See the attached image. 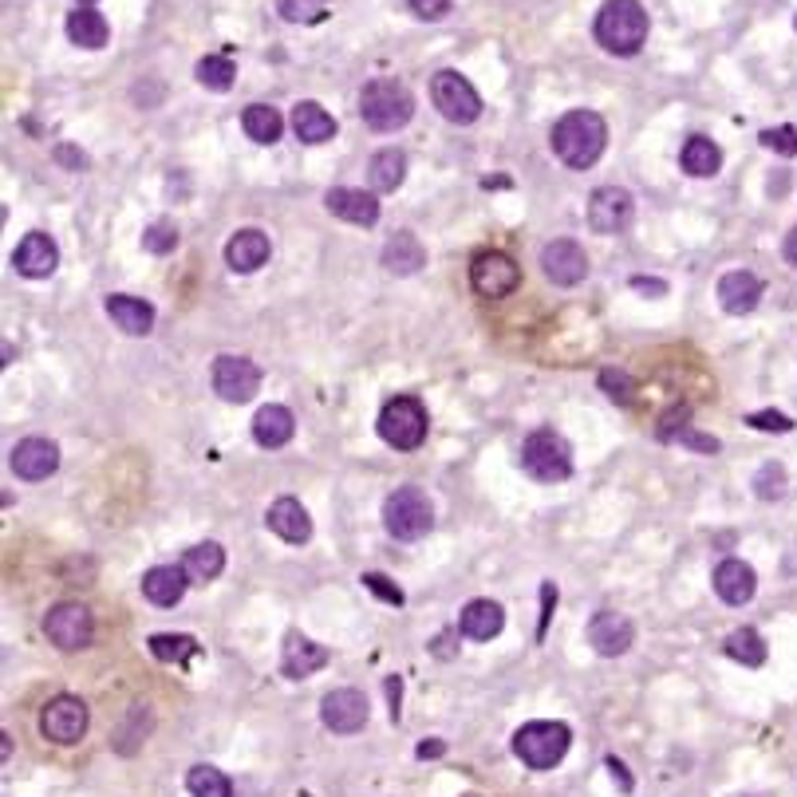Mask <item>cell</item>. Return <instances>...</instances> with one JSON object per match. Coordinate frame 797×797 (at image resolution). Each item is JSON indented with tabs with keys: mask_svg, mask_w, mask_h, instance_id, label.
<instances>
[{
	"mask_svg": "<svg viewBox=\"0 0 797 797\" xmlns=\"http://www.w3.org/2000/svg\"><path fill=\"white\" fill-rule=\"evenodd\" d=\"M147 647L154 651L159 664H190V659L202 651V644H197L194 636H151Z\"/></svg>",
	"mask_w": 797,
	"mask_h": 797,
	"instance_id": "74e56055",
	"label": "cell"
},
{
	"mask_svg": "<svg viewBox=\"0 0 797 797\" xmlns=\"http://www.w3.org/2000/svg\"><path fill=\"white\" fill-rule=\"evenodd\" d=\"M754 589H758V577H754L751 564L739 561V557H726V561H719V569H714V592H719L722 604L742 608V604L754 601Z\"/></svg>",
	"mask_w": 797,
	"mask_h": 797,
	"instance_id": "ac0fdd59",
	"label": "cell"
},
{
	"mask_svg": "<svg viewBox=\"0 0 797 797\" xmlns=\"http://www.w3.org/2000/svg\"><path fill=\"white\" fill-rule=\"evenodd\" d=\"M194 76H197V84L209 87V91H229L237 79V64H234V56H222V52H217V56L197 60Z\"/></svg>",
	"mask_w": 797,
	"mask_h": 797,
	"instance_id": "d590c367",
	"label": "cell"
},
{
	"mask_svg": "<svg viewBox=\"0 0 797 797\" xmlns=\"http://www.w3.org/2000/svg\"><path fill=\"white\" fill-rule=\"evenodd\" d=\"M84 4H87V9H91V4H95V0H84Z\"/></svg>",
	"mask_w": 797,
	"mask_h": 797,
	"instance_id": "9f6ffc18",
	"label": "cell"
},
{
	"mask_svg": "<svg viewBox=\"0 0 797 797\" xmlns=\"http://www.w3.org/2000/svg\"><path fill=\"white\" fill-rule=\"evenodd\" d=\"M782 254H786L789 265H797V229H789L786 234V249H782Z\"/></svg>",
	"mask_w": 797,
	"mask_h": 797,
	"instance_id": "db71d44e",
	"label": "cell"
},
{
	"mask_svg": "<svg viewBox=\"0 0 797 797\" xmlns=\"http://www.w3.org/2000/svg\"><path fill=\"white\" fill-rule=\"evenodd\" d=\"M142 245H147V254H170L174 245H179V226L174 222H154L147 234H142Z\"/></svg>",
	"mask_w": 797,
	"mask_h": 797,
	"instance_id": "7bdbcfd3",
	"label": "cell"
},
{
	"mask_svg": "<svg viewBox=\"0 0 797 797\" xmlns=\"http://www.w3.org/2000/svg\"><path fill=\"white\" fill-rule=\"evenodd\" d=\"M439 754H442V742L439 739L419 742V758H439Z\"/></svg>",
	"mask_w": 797,
	"mask_h": 797,
	"instance_id": "816d5d0a",
	"label": "cell"
},
{
	"mask_svg": "<svg viewBox=\"0 0 797 797\" xmlns=\"http://www.w3.org/2000/svg\"><path fill=\"white\" fill-rule=\"evenodd\" d=\"M60 162H67V166H87V159H84V154H72V151H67V147H60Z\"/></svg>",
	"mask_w": 797,
	"mask_h": 797,
	"instance_id": "11a10c76",
	"label": "cell"
},
{
	"mask_svg": "<svg viewBox=\"0 0 797 797\" xmlns=\"http://www.w3.org/2000/svg\"><path fill=\"white\" fill-rule=\"evenodd\" d=\"M324 206L332 209V214L340 217V222H352V226H376L379 222V197L367 194V190H356V186H336L329 190V197H324Z\"/></svg>",
	"mask_w": 797,
	"mask_h": 797,
	"instance_id": "d6986e66",
	"label": "cell"
},
{
	"mask_svg": "<svg viewBox=\"0 0 797 797\" xmlns=\"http://www.w3.org/2000/svg\"><path fill=\"white\" fill-rule=\"evenodd\" d=\"M56 265H60V249L47 234H29L17 245V254H12V269H17L20 277H29V281L52 277Z\"/></svg>",
	"mask_w": 797,
	"mask_h": 797,
	"instance_id": "e0dca14e",
	"label": "cell"
},
{
	"mask_svg": "<svg viewBox=\"0 0 797 797\" xmlns=\"http://www.w3.org/2000/svg\"><path fill=\"white\" fill-rule=\"evenodd\" d=\"M186 789L194 797H234V786H229V778L222 774V769L214 766H194L186 774Z\"/></svg>",
	"mask_w": 797,
	"mask_h": 797,
	"instance_id": "f35d334b",
	"label": "cell"
},
{
	"mask_svg": "<svg viewBox=\"0 0 797 797\" xmlns=\"http://www.w3.org/2000/svg\"><path fill=\"white\" fill-rule=\"evenodd\" d=\"M269 254H272L269 234H261V229H241V234L229 237L226 265L234 272H257L265 261H269Z\"/></svg>",
	"mask_w": 797,
	"mask_h": 797,
	"instance_id": "d4e9b609",
	"label": "cell"
},
{
	"mask_svg": "<svg viewBox=\"0 0 797 797\" xmlns=\"http://www.w3.org/2000/svg\"><path fill=\"white\" fill-rule=\"evenodd\" d=\"M722 651L731 659H739V664L746 667H762L766 664V644H762V636L754 628H739L726 636V644H722Z\"/></svg>",
	"mask_w": 797,
	"mask_h": 797,
	"instance_id": "8d00e7d4",
	"label": "cell"
},
{
	"mask_svg": "<svg viewBox=\"0 0 797 797\" xmlns=\"http://www.w3.org/2000/svg\"><path fill=\"white\" fill-rule=\"evenodd\" d=\"M329 664V647L312 644L304 632H289L284 636V651H281V671L289 679H309L316 676L320 667Z\"/></svg>",
	"mask_w": 797,
	"mask_h": 797,
	"instance_id": "7402d4cb",
	"label": "cell"
},
{
	"mask_svg": "<svg viewBox=\"0 0 797 797\" xmlns=\"http://www.w3.org/2000/svg\"><path fill=\"white\" fill-rule=\"evenodd\" d=\"M107 316L119 324L127 336H147V332L154 329V309L147 301H139V297H122V292H115V297H107Z\"/></svg>",
	"mask_w": 797,
	"mask_h": 797,
	"instance_id": "4316f807",
	"label": "cell"
},
{
	"mask_svg": "<svg viewBox=\"0 0 797 797\" xmlns=\"http://www.w3.org/2000/svg\"><path fill=\"white\" fill-rule=\"evenodd\" d=\"M367 179H371V186L384 190V194H391V190L403 186L407 179V159L399 151H379L376 159H371V166H367Z\"/></svg>",
	"mask_w": 797,
	"mask_h": 797,
	"instance_id": "e575fe53",
	"label": "cell"
},
{
	"mask_svg": "<svg viewBox=\"0 0 797 797\" xmlns=\"http://www.w3.org/2000/svg\"><path fill=\"white\" fill-rule=\"evenodd\" d=\"M466 797H474V794H466Z\"/></svg>",
	"mask_w": 797,
	"mask_h": 797,
	"instance_id": "6f0895ef",
	"label": "cell"
},
{
	"mask_svg": "<svg viewBox=\"0 0 797 797\" xmlns=\"http://www.w3.org/2000/svg\"><path fill=\"white\" fill-rule=\"evenodd\" d=\"M608 769H612V774H616V778H620V789H632V778H628V769L620 766L616 758H608Z\"/></svg>",
	"mask_w": 797,
	"mask_h": 797,
	"instance_id": "f5cc1de1",
	"label": "cell"
},
{
	"mask_svg": "<svg viewBox=\"0 0 797 797\" xmlns=\"http://www.w3.org/2000/svg\"><path fill=\"white\" fill-rule=\"evenodd\" d=\"M601 387L616 399V403H632V395H636V379L624 376L620 367H604L601 371Z\"/></svg>",
	"mask_w": 797,
	"mask_h": 797,
	"instance_id": "ee69618b",
	"label": "cell"
},
{
	"mask_svg": "<svg viewBox=\"0 0 797 797\" xmlns=\"http://www.w3.org/2000/svg\"><path fill=\"white\" fill-rule=\"evenodd\" d=\"M427 254H422V245L414 241V234H395L384 249V269L395 272V277H411V272L422 269Z\"/></svg>",
	"mask_w": 797,
	"mask_h": 797,
	"instance_id": "1f68e13d",
	"label": "cell"
},
{
	"mask_svg": "<svg viewBox=\"0 0 797 797\" xmlns=\"http://www.w3.org/2000/svg\"><path fill=\"white\" fill-rule=\"evenodd\" d=\"M502 628H506V612H502V604H494V601H470L459 616V632L470 639H478V644L494 639Z\"/></svg>",
	"mask_w": 797,
	"mask_h": 797,
	"instance_id": "484cf974",
	"label": "cell"
},
{
	"mask_svg": "<svg viewBox=\"0 0 797 797\" xmlns=\"http://www.w3.org/2000/svg\"><path fill=\"white\" fill-rule=\"evenodd\" d=\"M190 572L182 564H154L147 577H142V596L159 608H174V604L186 596Z\"/></svg>",
	"mask_w": 797,
	"mask_h": 797,
	"instance_id": "603a6c76",
	"label": "cell"
},
{
	"mask_svg": "<svg viewBox=\"0 0 797 797\" xmlns=\"http://www.w3.org/2000/svg\"><path fill=\"white\" fill-rule=\"evenodd\" d=\"M431 99L442 119L459 122V127H470V122L482 115V95L474 91V84H470L466 76H459V72H439V76L431 79Z\"/></svg>",
	"mask_w": 797,
	"mask_h": 797,
	"instance_id": "ba28073f",
	"label": "cell"
},
{
	"mask_svg": "<svg viewBox=\"0 0 797 797\" xmlns=\"http://www.w3.org/2000/svg\"><path fill=\"white\" fill-rule=\"evenodd\" d=\"M277 12L289 24H316L324 17V0H277Z\"/></svg>",
	"mask_w": 797,
	"mask_h": 797,
	"instance_id": "60d3db41",
	"label": "cell"
},
{
	"mask_svg": "<svg viewBox=\"0 0 797 797\" xmlns=\"http://www.w3.org/2000/svg\"><path fill=\"white\" fill-rule=\"evenodd\" d=\"M521 466L537 482H564L572 474V446L557 431H534L521 442Z\"/></svg>",
	"mask_w": 797,
	"mask_h": 797,
	"instance_id": "8992f818",
	"label": "cell"
},
{
	"mask_svg": "<svg viewBox=\"0 0 797 797\" xmlns=\"http://www.w3.org/2000/svg\"><path fill=\"white\" fill-rule=\"evenodd\" d=\"M758 142L766 147V151H774V154H782V159H794L797 154V127H769V131H762L758 134Z\"/></svg>",
	"mask_w": 797,
	"mask_h": 797,
	"instance_id": "b9f144b4",
	"label": "cell"
},
{
	"mask_svg": "<svg viewBox=\"0 0 797 797\" xmlns=\"http://www.w3.org/2000/svg\"><path fill=\"white\" fill-rule=\"evenodd\" d=\"M214 391L226 403H249L261 391V367L245 356H217L214 359Z\"/></svg>",
	"mask_w": 797,
	"mask_h": 797,
	"instance_id": "7c38bea8",
	"label": "cell"
},
{
	"mask_svg": "<svg viewBox=\"0 0 797 797\" xmlns=\"http://www.w3.org/2000/svg\"><path fill=\"white\" fill-rule=\"evenodd\" d=\"M407 4H411L414 17H422V20H442L446 12H451L454 0H407Z\"/></svg>",
	"mask_w": 797,
	"mask_h": 797,
	"instance_id": "7dc6e473",
	"label": "cell"
},
{
	"mask_svg": "<svg viewBox=\"0 0 797 797\" xmlns=\"http://www.w3.org/2000/svg\"><path fill=\"white\" fill-rule=\"evenodd\" d=\"M762 289H766V284H762L751 269H731L722 272L719 281V304L731 312V316H746V312L758 309Z\"/></svg>",
	"mask_w": 797,
	"mask_h": 797,
	"instance_id": "ffe728a7",
	"label": "cell"
},
{
	"mask_svg": "<svg viewBox=\"0 0 797 797\" xmlns=\"http://www.w3.org/2000/svg\"><path fill=\"white\" fill-rule=\"evenodd\" d=\"M292 431H297V419H292L289 407L269 403V407H261V411H257V419H254V439L261 442L265 451H281L284 442L292 439Z\"/></svg>",
	"mask_w": 797,
	"mask_h": 797,
	"instance_id": "83f0119b",
	"label": "cell"
},
{
	"mask_svg": "<svg viewBox=\"0 0 797 797\" xmlns=\"http://www.w3.org/2000/svg\"><path fill=\"white\" fill-rule=\"evenodd\" d=\"M470 284L486 301H506L509 292L521 284V269H517L514 257L497 254V249L494 254H478L474 265H470Z\"/></svg>",
	"mask_w": 797,
	"mask_h": 797,
	"instance_id": "30bf717a",
	"label": "cell"
},
{
	"mask_svg": "<svg viewBox=\"0 0 797 797\" xmlns=\"http://www.w3.org/2000/svg\"><path fill=\"white\" fill-rule=\"evenodd\" d=\"M384 526L395 541H419V537H427L434 526L431 497L422 494L419 486L395 489V494L384 502Z\"/></svg>",
	"mask_w": 797,
	"mask_h": 797,
	"instance_id": "277c9868",
	"label": "cell"
},
{
	"mask_svg": "<svg viewBox=\"0 0 797 797\" xmlns=\"http://www.w3.org/2000/svg\"><path fill=\"white\" fill-rule=\"evenodd\" d=\"M320 719H324V726L336 734H356L367 726V699L364 691H356V687H340V691H332L324 703H320Z\"/></svg>",
	"mask_w": 797,
	"mask_h": 797,
	"instance_id": "9a60e30c",
	"label": "cell"
},
{
	"mask_svg": "<svg viewBox=\"0 0 797 797\" xmlns=\"http://www.w3.org/2000/svg\"><path fill=\"white\" fill-rule=\"evenodd\" d=\"M632 289L644 292V297H664L667 284H664V281H644V277H636V281H632Z\"/></svg>",
	"mask_w": 797,
	"mask_h": 797,
	"instance_id": "f907efd6",
	"label": "cell"
},
{
	"mask_svg": "<svg viewBox=\"0 0 797 797\" xmlns=\"http://www.w3.org/2000/svg\"><path fill=\"white\" fill-rule=\"evenodd\" d=\"M572 731L564 722H529L514 734V754L529 769H553L569 754Z\"/></svg>",
	"mask_w": 797,
	"mask_h": 797,
	"instance_id": "5b68a950",
	"label": "cell"
},
{
	"mask_svg": "<svg viewBox=\"0 0 797 797\" xmlns=\"http://www.w3.org/2000/svg\"><path fill=\"white\" fill-rule=\"evenodd\" d=\"M746 427H758V431H769V434H786L794 431V419L782 411H754L746 414Z\"/></svg>",
	"mask_w": 797,
	"mask_h": 797,
	"instance_id": "f6af8a7d",
	"label": "cell"
},
{
	"mask_svg": "<svg viewBox=\"0 0 797 797\" xmlns=\"http://www.w3.org/2000/svg\"><path fill=\"white\" fill-rule=\"evenodd\" d=\"M632 214H636V202H632L628 190L601 186L589 197V226L596 229V234H620V229H628Z\"/></svg>",
	"mask_w": 797,
	"mask_h": 797,
	"instance_id": "4fadbf2b",
	"label": "cell"
},
{
	"mask_svg": "<svg viewBox=\"0 0 797 797\" xmlns=\"http://www.w3.org/2000/svg\"><path fill=\"white\" fill-rule=\"evenodd\" d=\"M40 731L56 746H72L87 734V703L76 694H56L40 714Z\"/></svg>",
	"mask_w": 797,
	"mask_h": 797,
	"instance_id": "8fae6325",
	"label": "cell"
},
{
	"mask_svg": "<svg viewBox=\"0 0 797 797\" xmlns=\"http://www.w3.org/2000/svg\"><path fill=\"white\" fill-rule=\"evenodd\" d=\"M292 131H297V139L301 142L316 147V142H329L332 134H336V119H332V115L324 111L320 104L304 99V104L292 107Z\"/></svg>",
	"mask_w": 797,
	"mask_h": 797,
	"instance_id": "f1b7e54d",
	"label": "cell"
},
{
	"mask_svg": "<svg viewBox=\"0 0 797 797\" xmlns=\"http://www.w3.org/2000/svg\"><path fill=\"white\" fill-rule=\"evenodd\" d=\"M67 40L87 47V52H95V47H107L111 24H107V17H99L95 9H76L67 17Z\"/></svg>",
	"mask_w": 797,
	"mask_h": 797,
	"instance_id": "4dcf8cb0",
	"label": "cell"
},
{
	"mask_svg": "<svg viewBox=\"0 0 797 797\" xmlns=\"http://www.w3.org/2000/svg\"><path fill=\"white\" fill-rule=\"evenodd\" d=\"M182 569L190 572V581H214V577H222V569H226V549L217 541H202L194 545V549H186V557H182Z\"/></svg>",
	"mask_w": 797,
	"mask_h": 797,
	"instance_id": "d6a6232c",
	"label": "cell"
},
{
	"mask_svg": "<svg viewBox=\"0 0 797 797\" xmlns=\"http://www.w3.org/2000/svg\"><path fill=\"white\" fill-rule=\"evenodd\" d=\"M9 462H12V474H17V478L44 482V478H52V474H56L60 446L52 439H24V442H17V446H12Z\"/></svg>",
	"mask_w": 797,
	"mask_h": 797,
	"instance_id": "2e32d148",
	"label": "cell"
},
{
	"mask_svg": "<svg viewBox=\"0 0 797 797\" xmlns=\"http://www.w3.org/2000/svg\"><path fill=\"white\" fill-rule=\"evenodd\" d=\"M379 439L395 451H414L427 439V411H422L419 399H391V403L379 411Z\"/></svg>",
	"mask_w": 797,
	"mask_h": 797,
	"instance_id": "52a82bcc",
	"label": "cell"
},
{
	"mask_svg": "<svg viewBox=\"0 0 797 797\" xmlns=\"http://www.w3.org/2000/svg\"><path fill=\"white\" fill-rule=\"evenodd\" d=\"M671 439H679V442H687V446H694V451H719V442L714 439H703V434H694V431H676Z\"/></svg>",
	"mask_w": 797,
	"mask_h": 797,
	"instance_id": "c3c4849f",
	"label": "cell"
},
{
	"mask_svg": "<svg viewBox=\"0 0 797 797\" xmlns=\"http://www.w3.org/2000/svg\"><path fill=\"white\" fill-rule=\"evenodd\" d=\"M604 142H608V127L596 111H564L553 127V151L564 166L589 170L601 162Z\"/></svg>",
	"mask_w": 797,
	"mask_h": 797,
	"instance_id": "6da1fadb",
	"label": "cell"
},
{
	"mask_svg": "<svg viewBox=\"0 0 797 797\" xmlns=\"http://www.w3.org/2000/svg\"><path fill=\"white\" fill-rule=\"evenodd\" d=\"M754 494L766 497V502L786 497V470H782V462H766V466L754 474Z\"/></svg>",
	"mask_w": 797,
	"mask_h": 797,
	"instance_id": "ab89813d",
	"label": "cell"
},
{
	"mask_svg": "<svg viewBox=\"0 0 797 797\" xmlns=\"http://www.w3.org/2000/svg\"><path fill=\"white\" fill-rule=\"evenodd\" d=\"M44 636L60 647V651H84L95 636V620L84 604L64 601L44 616Z\"/></svg>",
	"mask_w": 797,
	"mask_h": 797,
	"instance_id": "9c48e42d",
	"label": "cell"
},
{
	"mask_svg": "<svg viewBox=\"0 0 797 797\" xmlns=\"http://www.w3.org/2000/svg\"><path fill=\"white\" fill-rule=\"evenodd\" d=\"M647 9L639 0H608L601 12H596V44L612 56H636L647 40Z\"/></svg>",
	"mask_w": 797,
	"mask_h": 797,
	"instance_id": "7a4b0ae2",
	"label": "cell"
},
{
	"mask_svg": "<svg viewBox=\"0 0 797 797\" xmlns=\"http://www.w3.org/2000/svg\"><path fill=\"white\" fill-rule=\"evenodd\" d=\"M434 656L439 659H451V656H459V639H454V632H442L439 639H434Z\"/></svg>",
	"mask_w": 797,
	"mask_h": 797,
	"instance_id": "681fc988",
	"label": "cell"
},
{
	"mask_svg": "<svg viewBox=\"0 0 797 797\" xmlns=\"http://www.w3.org/2000/svg\"><path fill=\"white\" fill-rule=\"evenodd\" d=\"M265 521H269L272 534L289 545H304L312 537V517L297 497H277L269 506V517H265Z\"/></svg>",
	"mask_w": 797,
	"mask_h": 797,
	"instance_id": "cb8c5ba5",
	"label": "cell"
},
{
	"mask_svg": "<svg viewBox=\"0 0 797 797\" xmlns=\"http://www.w3.org/2000/svg\"><path fill=\"white\" fill-rule=\"evenodd\" d=\"M589 644L596 647L601 656L616 659L636 644V628H632V620L620 616V612H601V616L589 624Z\"/></svg>",
	"mask_w": 797,
	"mask_h": 797,
	"instance_id": "44dd1931",
	"label": "cell"
},
{
	"mask_svg": "<svg viewBox=\"0 0 797 797\" xmlns=\"http://www.w3.org/2000/svg\"><path fill=\"white\" fill-rule=\"evenodd\" d=\"M679 166H683L691 179H714L722 166L719 142L707 139V134H691V139L683 142V151H679Z\"/></svg>",
	"mask_w": 797,
	"mask_h": 797,
	"instance_id": "f546056e",
	"label": "cell"
},
{
	"mask_svg": "<svg viewBox=\"0 0 797 797\" xmlns=\"http://www.w3.org/2000/svg\"><path fill=\"white\" fill-rule=\"evenodd\" d=\"M541 269L553 284L569 289V284H581L589 277V257H584V249L577 241L561 237V241H549L541 249Z\"/></svg>",
	"mask_w": 797,
	"mask_h": 797,
	"instance_id": "5bb4252c",
	"label": "cell"
},
{
	"mask_svg": "<svg viewBox=\"0 0 797 797\" xmlns=\"http://www.w3.org/2000/svg\"><path fill=\"white\" fill-rule=\"evenodd\" d=\"M364 584L371 592H376L379 601H387V604H403V592H399V584L395 581H387L384 572H364Z\"/></svg>",
	"mask_w": 797,
	"mask_h": 797,
	"instance_id": "bcb514c9",
	"label": "cell"
},
{
	"mask_svg": "<svg viewBox=\"0 0 797 797\" xmlns=\"http://www.w3.org/2000/svg\"><path fill=\"white\" fill-rule=\"evenodd\" d=\"M359 115L379 134L403 131L414 115V95L403 84H395V79H371L359 91Z\"/></svg>",
	"mask_w": 797,
	"mask_h": 797,
	"instance_id": "3957f363",
	"label": "cell"
},
{
	"mask_svg": "<svg viewBox=\"0 0 797 797\" xmlns=\"http://www.w3.org/2000/svg\"><path fill=\"white\" fill-rule=\"evenodd\" d=\"M241 127H245V134L254 142H277L281 139V131H284V119H281V111L277 107H269V104H254V107H245V115H241Z\"/></svg>",
	"mask_w": 797,
	"mask_h": 797,
	"instance_id": "836d02e7",
	"label": "cell"
}]
</instances>
